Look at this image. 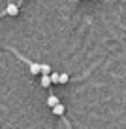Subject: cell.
Instances as JSON below:
<instances>
[{"label":"cell","mask_w":126,"mask_h":129,"mask_svg":"<svg viewBox=\"0 0 126 129\" xmlns=\"http://www.w3.org/2000/svg\"><path fill=\"white\" fill-rule=\"evenodd\" d=\"M6 13H8V15H12V17H15L17 13H19V6L13 4V2H10L8 8H6Z\"/></svg>","instance_id":"6da1fadb"},{"label":"cell","mask_w":126,"mask_h":129,"mask_svg":"<svg viewBox=\"0 0 126 129\" xmlns=\"http://www.w3.org/2000/svg\"><path fill=\"white\" fill-rule=\"evenodd\" d=\"M56 105H60L58 97H55V95H49V97H47V106H51V108H55Z\"/></svg>","instance_id":"7a4b0ae2"},{"label":"cell","mask_w":126,"mask_h":129,"mask_svg":"<svg viewBox=\"0 0 126 129\" xmlns=\"http://www.w3.org/2000/svg\"><path fill=\"white\" fill-rule=\"evenodd\" d=\"M30 72H32V74H42V64L30 63Z\"/></svg>","instance_id":"3957f363"},{"label":"cell","mask_w":126,"mask_h":129,"mask_svg":"<svg viewBox=\"0 0 126 129\" xmlns=\"http://www.w3.org/2000/svg\"><path fill=\"white\" fill-rule=\"evenodd\" d=\"M53 114H55V116H62V114H64V105H62V103L53 108Z\"/></svg>","instance_id":"277c9868"},{"label":"cell","mask_w":126,"mask_h":129,"mask_svg":"<svg viewBox=\"0 0 126 129\" xmlns=\"http://www.w3.org/2000/svg\"><path fill=\"white\" fill-rule=\"evenodd\" d=\"M42 74H44V76H51V67H49V64H42Z\"/></svg>","instance_id":"5b68a950"},{"label":"cell","mask_w":126,"mask_h":129,"mask_svg":"<svg viewBox=\"0 0 126 129\" xmlns=\"http://www.w3.org/2000/svg\"><path fill=\"white\" fill-rule=\"evenodd\" d=\"M51 85V76H42V87H49Z\"/></svg>","instance_id":"8992f818"},{"label":"cell","mask_w":126,"mask_h":129,"mask_svg":"<svg viewBox=\"0 0 126 129\" xmlns=\"http://www.w3.org/2000/svg\"><path fill=\"white\" fill-rule=\"evenodd\" d=\"M51 84H60V74H56V72L51 74Z\"/></svg>","instance_id":"52a82bcc"},{"label":"cell","mask_w":126,"mask_h":129,"mask_svg":"<svg viewBox=\"0 0 126 129\" xmlns=\"http://www.w3.org/2000/svg\"><path fill=\"white\" fill-rule=\"evenodd\" d=\"M68 80H70V76H68L66 72H64V74H60V84H66Z\"/></svg>","instance_id":"ba28073f"}]
</instances>
